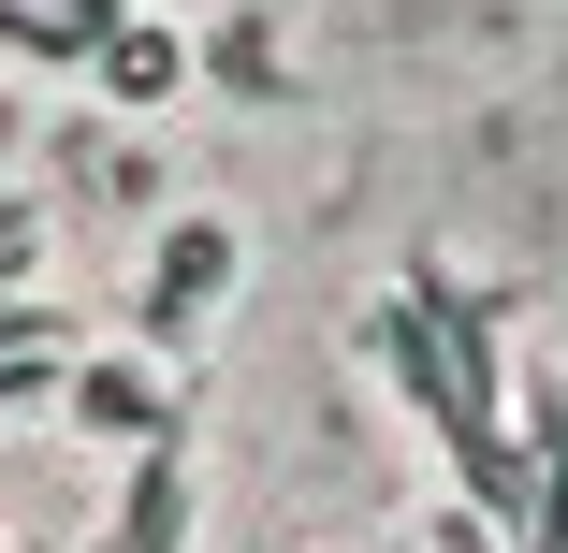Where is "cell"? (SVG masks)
I'll use <instances>...</instances> for the list:
<instances>
[{"label": "cell", "mask_w": 568, "mask_h": 553, "mask_svg": "<svg viewBox=\"0 0 568 553\" xmlns=\"http://www.w3.org/2000/svg\"><path fill=\"white\" fill-rule=\"evenodd\" d=\"M73 408H88L102 437H132V452H161V422H175V408H161L132 365H73Z\"/></svg>", "instance_id": "1"}]
</instances>
